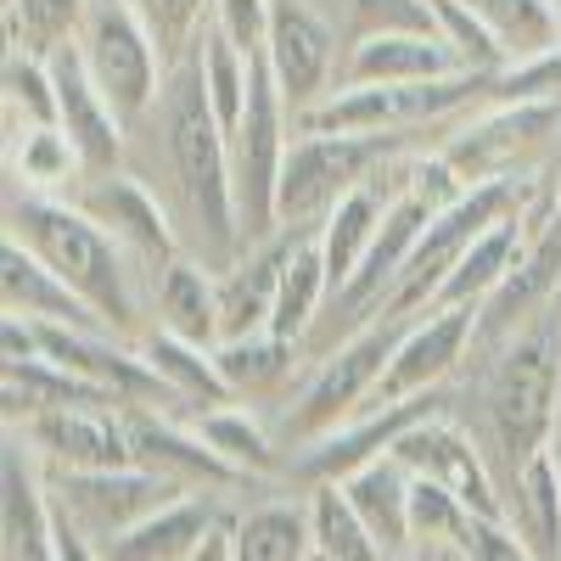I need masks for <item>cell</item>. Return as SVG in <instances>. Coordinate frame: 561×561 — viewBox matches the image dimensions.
<instances>
[{
	"label": "cell",
	"mask_w": 561,
	"mask_h": 561,
	"mask_svg": "<svg viewBox=\"0 0 561 561\" xmlns=\"http://www.w3.org/2000/svg\"><path fill=\"white\" fill-rule=\"evenodd\" d=\"M7 237H18L28 253H39L118 337L135 332V264L73 197H45V192L18 197L12 192Z\"/></svg>",
	"instance_id": "obj_2"
},
{
	"label": "cell",
	"mask_w": 561,
	"mask_h": 561,
	"mask_svg": "<svg viewBox=\"0 0 561 561\" xmlns=\"http://www.w3.org/2000/svg\"><path fill=\"white\" fill-rule=\"evenodd\" d=\"M96 0H7V45L34 57H57L62 45H79Z\"/></svg>",
	"instance_id": "obj_38"
},
{
	"label": "cell",
	"mask_w": 561,
	"mask_h": 561,
	"mask_svg": "<svg viewBox=\"0 0 561 561\" xmlns=\"http://www.w3.org/2000/svg\"><path fill=\"white\" fill-rule=\"evenodd\" d=\"M197 68H203V90H208L214 118L225 124V135H237V124L248 113V96H253V57L237 51V45L208 23V34L197 39Z\"/></svg>",
	"instance_id": "obj_40"
},
{
	"label": "cell",
	"mask_w": 561,
	"mask_h": 561,
	"mask_svg": "<svg viewBox=\"0 0 561 561\" xmlns=\"http://www.w3.org/2000/svg\"><path fill=\"white\" fill-rule=\"evenodd\" d=\"M561 415V298L517 325L505 343H494L489 370V433L505 466H517L556 438Z\"/></svg>",
	"instance_id": "obj_3"
},
{
	"label": "cell",
	"mask_w": 561,
	"mask_h": 561,
	"mask_svg": "<svg viewBox=\"0 0 561 561\" xmlns=\"http://www.w3.org/2000/svg\"><path fill=\"white\" fill-rule=\"evenodd\" d=\"M0 84H7V118L12 124L18 118L23 124H57V79H51V62H45V57L7 45Z\"/></svg>",
	"instance_id": "obj_43"
},
{
	"label": "cell",
	"mask_w": 561,
	"mask_h": 561,
	"mask_svg": "<svg viewBox=\"0 0 561 561\" xmlns=\"http://www.w3.org/2000/svg\"><path fill=\"white\" fill-rule=\"evenodd\" d=\"M129 415V438H135V460L140 466H152L158 478H169V483H185V489H230V483H248L237 466H225L208 444H203V433L192 427H174L169 415H158V410H124Z\"/></svg>",
	"instance_id": "obj_22"
},
{
	"label": "cell",
	"mask_w": 561,
	"mask_h": 561,
	"mask_svg": "<svg viewBox=\"0 0 561 561\" xmlns=\"http://www.w3.org/2000/svg\"><path fill=\"white\" fill-rule=\"evenodd\" d=\"M561 140V96L550 102H500L494 113L472 118V129H460L449 147L438 152L466 185H483L500 174H523L517 163L545 147V140Z\"/></svg>",
	"instance_id": "obj_12"
},
{
	"label": "cell",
	"mask_w": 561,
	"mask_h": 561,
	"mask_svg": "<svg viewBox=\"0 0 561 561\" xmlns=\"http://www.w3.org/2000/svg\"><path fill=\"white\" fill-rule=\"evenodd\" d=\"M34 460H45V472H107V466H140L129 415L118 404H68L45 410L23 427H12Z\"/></svg>",
	"instance_id": "obj_11"
},
{
	"label": "cell",
	"mask_w": 561,
	"mask_h": 561,
	"mask_svg": "<svg viewBox=\"0 0 561 561\" xmlns=\"http://www.w3.org/2000/svg\"><path fill=\"white\" fill-rule=\"evenodd\" d=\"M505 523L517 528V539L539 561H561V460H556V449L528 455L517 472H511Z\"/></svg>",
	"instance_id": "obj_27"
},
{
	"label": "cell",
	"mask_w": 561,
	"mask_h": 561,
	"mask_svg": "<svg viewBox=\"0 0 561 561\" xmlns=\"http://www.w3.org/2000/svg\"><path fill=\"white\" fill-rule=\"evenodd\" d=\"M455 556H460V561H539V556L517 539V528L500 523V517H472V523H466Z\"/></svg>",
	"instance_id": "obj_47"
},
{
	"label": "cell",
	"mask_w": 561,
	"mask_h": 561,
	"mask_svg": "<svg viewBox=\"0 0 561 561\" xmlns=\"http://www.w3.org/2000/svg\"><path fill=\"white\" fill-rule=\"evenodd\" d=\"M7 158H12V174L23 180V192L57 197L62 185L84 180V158H79V147L68 140L62 124H23V129H12Z\"/></svg>",
	"instance_id": "obj_34"
},
{
	"label": "cell",
	"mask_w": 561,
	"mask_h": 561,
	"mask_svg": "<svg viewBox=\"0 0 561 561\" xmlns=\"http://www.w3.org/2000/svg\"><path fill=\"white\" fill-rule=\"evenodd\" d=\"M270 73L280 84L293 113L314 107L332 96V73H337V34L314 7L304 0H275V23H270Z\"/></svg>",
	"instance_id": "obj_16"
},
{
	"label": "cell",
	"mask_w": 561,
	"mask_h": 561,
	"mask_svg": "<svg viewBox=\"0 0 561 561\" xmlns=\"http://www.w3.org/2000/svg\"><path fill=\"white\" fill-rule=\"evenodd\" d=\"M287 253H293V230L248 248L242 264H230L219 275V325L225 337H253V332H270L275 320V293H280V270H287ZM219 337V343H225Z\"/></svg>",
	"instance_id": "obj_24"
},
{
	"label": "cell",
	"mask_w": 561,
	"mask_h": 561,
	"mask_svg": "<svg viewBox=\"0 0 561 561\" xmlns=\"http://www.w3.org/2000/svg\"><path fill=\"white\" fill-rule=\"evenodd\" d=\"M45 494L96 545H113L118 534H129L135 523H147L152 511L192 489L158 478L152 466H107V472H45Z\"/></svg>",
	"instance_id": "obj_9"
},
{
	"label": "cell",
	"mask_w": 561,
	"mask_h": 561,
	"mask_svg": "<svg viewBox=\"0 0 561 561\" xmlns=\"http://www.w3.org/2000/svg\"><path fill=\"white\" fill-rule=\"evenodd\" d=\"M158 113H163V147H169L185 219L203 237V264L225 275L230 264L248 259V237H242V208H237V158H230L225 124L208 107L197 51L180 68H169V90Z\"/></svg>",
	"instance_id": "obj_1"
},
{
	"label": "cell",
	"mask_w": 561,
	"mask_h": 561,
	"mask_svg": "<svg viewBox=\"0 0 561 561\" xmlns=\"http://www.w3.org/2000/svg\"><path fill=\"white\" fill-rule=\"evenodd\" d=\"M270 23H275V0H214V28L248 57L270 51Z\"/></svg>",
	"instance_id": "obj_46"
},
{
	"label": "cell",
	"mask_w": 561,
	"mask_h": 561,
	"mask_svg": "<svg viewBox=\"0 0 561 561\" xmlns=\"http://www.w3.org/2000/svg\"><path fill=\"white\" fill-rule=\"evenodd\" d=\"M561 298V208L545 214L528 230L523 259L511 264V275L500 280V293L478 309V343H505L517 325H528L539 309H550Z\"/></svg>",
	"instance_id": "obj_18"
},
{
	"label": "cell",
	"mask_w": 561,
	"mask_h": 561,
	"mask_svg": "<svg viewBox=\"0 0 561 561\" xmlns=\"http://www.w3.org/2000/svg\"><path fill=\"white\" fill-rule=\"evenodd\" d=\"M466 348H478V309H427L404 325V337L382 370L377 399H410L433 393L449 370L466 359Z\"/></svg>",
	"instance_id": "obj_17"
},
{
	"label": "cell",
	"mask_w": 561,
	"mask_h": 561,
	"mask_svg": "<svg viewBox=\"0 0 561 561\" xmlns=\"http://www.w3.org/2000/svg\"><path fill=\"white\" fill-rule=\"evenodd\" d=\"M152 309H158V332L185 337L197 348H219L225 325H219V275L203 259H174L152 280Z\"/></svg>",
	"instance_id": "obj_25"
},
{
	"label": "cell",
	"mask_w": 561,
	"mask_h": 561,
	"mask_svg": "<svg viewBox=\"0 0 561 561\" xmlns=\"http://www.w3.org/2000/svg\"><path fill=\"white\" fill-rule=\"evenodd\" d=\"M73 203L129 253L135 270H152V280L180 259V237H174L163 203H158L135 174H124V169H118V174H90V185H84Z\"/></svg>",
	"instance_id": "obj_14"
},
{
	"label": "cell",
	"mask_w": 561,
	"mask_h": 561,
	"mask_svg": "<svg viewBox=\"0 0 561 561\" xmlns=\"http://www.w3.org/2000/svg\"><path fill=\"white\" fill-rule=\"evenodd\" d=\"M404 325H410V320H399V314L365 320L359 332L314 370L309 388L298 393V404L287 410V438H293L298 449L314 444V438H325L337 421H348L354 410H365L370 399H377L382 370H388V359H393V348H399V337H404Z\"/></svg>",
	"instance_id": "obj_8"
},
{
	"label": "cell",
	"mask_w": 561,
	"mask_h": 561,
	"mask_svg": "<svg viewBox=\"0 0 561 561\" xmlns=\"http://www.w3.org/2000/svg\"><path fill=\"white\" fill-rule=\"evenodd\" d=\"M51 550H57V561H107V550L90 539L62 505H51Z\"/></svg>",
	"instance_id": "obj_48"
},
{
	"label": "cell",
	"mask_w": 561,
	"mask_h": 561,
	"mask_svg": "<svg viewBox=\"0 0 561 561\" xmlns=\"http://www.w3.org/2000/svg\"><path fill=\"white\" fill-rule=\"evenodd\" d=\"M410 483H415V472L393 449L377 455V460H365L359 472L343 478V494L354 500V511L365 517V528L377 534V545L388 556H399V550L415 545V534H410Z\"/></svg>",
	"instance_id": "obj_28"
},
{
	"label": "cell",
	"mask_w": 561,
	"mask_h": 561,
	"mask_svg": "<svg viewBox=\"0 0 561 561\" xmlns=\"http://www.w3.org/2000/svg\"><path fill=\"white\" fill-rule=\"evenodd\" d=\"M230 528H237V517H219V528L185 556V561H237V545H230Z\"/></svg>",
	"instance_id": "obj_49"
},
{
	"label": "cell",
	"mask_w": 561,
	"mask_h": 561,
	"mask_svg": "<svg viewBox=\"0 0 561 561\" xmlns=\"http://www.w3.org/2000/svg\"><path fill=\"white\" fill-rule=\"evenodd\" d=\"M309 528H314V550L337 556V561H388V550L377 545V534L365 528V517L354 511V500L343 494V483H314V494H309Z\"/></svg>",
	"instance_id": "obj_41"
},
{
	"label": "cell",
	"mask_w": 561,
	"mask_h": 561,
	"mask_svg": "<svg viewBox=\"0 0 561 561\" xmlns=\"http://www.w3.org/2000/svg\"><path fill=\"white\" fill-rule=\"evenodd\" d=\"M0 304H7V314L51 320V325H79V332H113V325L90 309L68 287V280L45 264L39 253H28L18 237L0 242Z\"/></svg>",
	"instance_id": "obj_21"
},
{
	"label": "cell",
	"mask_w": 561,
	"mask_h": 561,
	"mask_svg": "<svg viewBox=\"0 0 561 561\" xmlns=\"http://www.w3.org/2000/svg\"><path fill=\"white\" fill-rule=\"evenodd\" d=\"M489 90H494V73H478V68L415 79V84H337L325 102L293 113V124L309 135H399L478 102Z\"/></svg>",
	"instance_id": "obj_4"
},
{
	"label": "cell",
	"mask_w": 561,
	"mask_h": 561,
	"mask_svg": "<svg viewBox=\"0 0 561 561\" xmlns=\"http://www.w3.org/2000/svg\"><path fill=\"white\" fill-rule=\"evenodd\" d=\"M135 18L147 23V34L158 39V51L169 68H180L185 57L197 51V39L214 23V0H129Z\"/></svg>",
	"instance_id": "obj_42"
},
{
	"label": "cell",
	"mask_w": 561,
	"mask_h": 561,
	"mask_svg": "<svg viewBox=\"0 0 561 561\" xmlns=\"http://www.w3.org/2000/svg\"><path fill=\"white\" fill-rule=\"evenodd\" d=\"M287 96L270 73V57H253V96L248 113L230 135V158H237V208H242V237L248 248L280 237V169H287L293 124Z\"/></svg>",
	"instance_id": "obj_6"
},
{
	"label": "cell",
	"mask_w": 561,
	"mask_h": 561,
	"mask_svg": "<svg viewBox=\"0 0 561 561\" xmlns=\"http://www.w3.org/2000/svg\"><path fill=\"white\" fill-rule=\"evenodd\" d=\"M79 57L124 124H140L152 107H163L169 62L129 0H96V12H90V23L79 34Z\"/></svg>",
	"instance_id": "obj_7"
},
{
	"label": "cell",
	"mask_w": 561,
	"mask_h": 561,
	"mask_svg": "<svg viewBox=\"0 0 561 561\" xmlns=\"http://www.w3.org/2000/svg\"><path fill=\"white\" fill-rule=\"evenodd\" d=\"M410 129L399 135H309L298 129L280 169V230H309L332 214L348 192L377 180L399 152Z\"/></svg>",
	"instance_id": "obj_5"
},
{
	"label": "cell",
	"mask_w": 561,
	"mask_h": 561,
	"mask_svg": "<svg viewBox=\"0 0 561 561\" xmlns=\"http://www.w3.org/2000/svg\"><path fill=\"white\" fill-rule=\"evenodd\" d=\"M444 73H460V57L444 45V34H365L348 39L337 84H415Z\"/></svg>",
	"instance_id": "obj_23"
},
{
	"label": "cell",
	"mask_w": 561,
	"mask_h": 561,
	"mask_svg": "<svg viewBox=\"0 0 561 561\" xmlns=\"http://www.w3.org/2000/svg\"><path fill=\"white\" fill-rule=\"evenodd\" d=\"M377 180H382V174H377ZM377 180H365L359 192H348L332 214L314 225L320 253H325V275H332V298L348 287V275L359 270V259L370 253V242H377V230H382V219H388L393 192H382Z\"/></svg>",
	"instance_id": "obj_31"
},
{
	"label": "cell",
	"mask_w": 561,
	"mask_h": 561,
	"mask_svg": "<svg viewBox=\"0 0 561 561\" xmlns=\"http://www.w3.org/2000/svg\"><path fill=\"white\" fill-rule=\"evenodd\" d=\"M460 7L500 34L511 62H534V57L561 51V18L550 0H460Z\"/></svg>",
	"instance_id": "obj_37"
},
{
	"label": "cell",
	"mask_w": 561,
	"mask_h": 561,
	"mask_svg": "<svg viewBox=\"0 0 561 561\" xmlns=\"http://www.w3.org/2000/svg\"><path fill=\"white\" fill-rule=\"evenodd\" d=\"M219 517L225 511L208 500V494H180V500H169L163 511H152L147 523H135L129 534H118L113 545H102L107 550V561H185L192 556L214 528H219Z\"/></svg>",
	"instance_id": "obj_26"
},
{
	"label": "cell",
	"mask_w": 561,
	"mask_h": 561,
	"mask_svg": "<svg viewBox=\"0 0 561 561\" xmlns=\"http://www.w3.org/2000/svg\"><path fill=\"white\" fill-rule=\"evenodd\" d=\"M393 455L410 466L415 478L444 483L466 511H478V517H500V523H505V500H500V489H494V478H489L483 449L472 444V433H466V427H455L444 410L427 415V421H415V427L393 444Z\"/></svg>",
	"instance_id": "obj_15"
},
{
	"label": "cell",
	"mask_w": 561,
	"mask_h": 561,
	"mask_svg": "<svg viewBox=\"0 0 561 561\" xmlns=\"http://www.w3.org/2000/svg\"><path fill=\"white\" fill-rule=\"evenodd\" d=\"M140 354L158 370V382L174 393V399H192L197 410H214V404H230V388L214 365V348H197L185 337H169V332H152L140 337Z\"/></svg>",
	"instance_id": "obj_36"
},
{
	"label": "cell",
	"mask_w": 561,
	"mask_h": 561,
	"mask_svg": "<svg viewBox=\"0 0 561 561\" xmlns=\"http://www.w3.org/2000/svg\"><path fill=\"white\" fill-rule=\"evenodd\" d=\"M472 517H478V511H466L444 483H433V478H415V483H410V534H415V545H444V550H455Z\"/></svg>",
	"instance_id": "obj_44"
},
{
	"label": "cell",
	"mask_w": 561,
	"mask_h": 561,
	"mask_svg": "<svg viewBox=\"0 0 561 561\" xmlns=\"http://www.w3.org/2000/svg\"><path fill=\"white\" fill-rule=\"evenodd\" d=\"M214 365L230 388V399H259V393H275L280 382L293 377L298 365V343L275 337V332H253V337H225L214 348Z\"/></svg>",
	"instance_id": "obj_35"
},
{
	"label": "cell",
	"mask_w": 561,
	"mask_h": 561,
	"mask_svg": "<svg viewBox=\"0 0 561 561\" xmlns=\"http://www.w3.org/2000/svg\"><path fill=\"white\" fill-rule=\"evenodd\" d=\"M0 561H57L51 494H45V478L34 472V455L18 433L0 455Z\"/></svg>",
	"instance_id": "obj_20"
},
{
	"label": "cell",
	"mask_w": 561,
	"mask_h": 561,
	"mask_svg": "<svg viewBox=\"0 0 561 561\" xmlns=\"http://www.w3.org/2000/svg\"><path fill=\"white\" fill-rule=\"evenodd\" d=\"M51 62V79H57V124L68 129V140L84 158V174H118V158H124V118L113 113V102L102 96V84L90 79L79 45H62Z\"/></svg>",
	"instance_id": "obj_19"
},
{
	"label": "cell",
	"mask_w": 561,
	"mask_h": 561,
	"mask_svg": "<svg viewBox=\"0 0 561 561\" xmlns=\"http://www.w3.org/2000/svg\"><path fill=\"white\" fill-rule=\"evenodd\" d=\"M0 399H7V427L45 415V410H68V404H118L96 382L73 377L57 359H0Z\"/></svg>",
	"instance_id": "obj_30"
},
{
	"label": "cell",
	"mask_w": 561,
	"mask_h": 561,
	"mask_svg": "<svg viewBox=\"0 0 561 561\" xmlns=\"http://www.w3.org/2000/svg\"><path fill=\"white\" fill-rule=\"evenodd\" d=\"M550 449H556V460H561V415H556V438H550Z\"/></svg>",
	"instance_id": "obj_50"
},
{
	"label": "cell",
	"mask_w": 561,
	"mask_h": 561,
	"mask_svg": "<svg viewBox=\"0 0 561 561\" xmlns=\"http://www.w3.org/2000/svg\"><path fill=\"white\" fill-rule=\"evenodd\" d=\"M433 219H438V203H433L427 192H415L410 174H404L399 192H393V203H388V219H382V230H377V242H370V253H365L359 270L348 275V287L332 298L337 314H348V320H359V325L377 320L382 304H388L393 287H399V275H404L415 242L427 237Z\"/></svg>",
	"instance_id": "obj_13"
},
{
	"label": "cell",
	"mask_w": 561,
	"mask_h": 561,
	"mask_svg": "<svg viewBox=\"0 0 561 561\" xmlns=\"http://www.w3.org/2000/svg\"><path fill=\"white\" fill-rule=\"evenodd\" d=\"M325 298H332V275H325V253H320L314 225L309 230H293V253H287V270H280V293H275L270 332L298 343L309 325H314V314L325 309Z\"/></svg>",
	"instance_id": "obj_32"
},
{
	"label": "cell",
	"mask_w": 561,
	"mask_h": 561,
	"mask_svg": "<svg viewBox=\"0 0 561 561\" xmlns=\"http://www.w3.org/2000/svg\"><path fill=\"white\" fill-rule=\"evenodd\" d=\"M230 545H237V561H304L314 550L309 505H293V500L253 505L230 528Z\"/></svg>",
	"instance_id": "obj_33"
},
{
	"label": "cell",
	"mask_w": 561,
	"mask_h": 561,
	"mask_svg": "<svg viewBox=\"0 0 561 561\" xmlns=\"http://www.w3.org/2000/svg\"><path fill=\"white\" fill-rule=\"evenodd\" d=\"M197 433H203V444H208L225 466H237L242 478H270L275 466H280L270 433L259 427V415H253L248 404H214V410H203V415H197Z\"/></svg>",
	"instance_id": "obj_39"
},
{
	"label": "cell",
	"mask_w": 561,
	"mask_h": 561,
	"mask_svg": "<svg viewBox=\"0 0 561 561\" xmlns=\"http://www.w3.org/2000/svg\"><path fill=\"white\" fill-rule=\"evenodd\" d=\"M528 230H534V208L500 219L494 230H483V237L472 242V253H466V259L455 264V275L444 280V293H438L433 309H483V304L500 293V280L511 275V264L523 259Z\"/></svg>",
	"instance_id": "obj_29"
},
{
	"label": "cell",
	"mask_w": 561,
	"mask_h": 561,
	"mask_svg": "<svg viewBox=\"0 0 561 561\" xmlns=\"http://www.w3.org/2000/svg\"><path fill=\"white\" fill-rule=\"evenodd\" d=\"M304 561H337V556H325V550H309V556H304Z\"/></svg>",
	"instance_id": "obj_51"
},
{
	"label": "cell",
	"mask_w": 561,
	"mask_h": 561,
	"mask_svg": "<svg viewBox=\"0 0 561 561\" xmlns=\"http://www.w3.org/2000/svg\"><path fill=\"white\" fill-rule=\"evenodd\" d=\"M365 34H438L433 0H354V39Z\"/></svg>",
	"instance_id": "obj_45"
},
{
	"label": "cell",
	"mask_w": 561,
	"mask_h": 561,
	"mask_svg": "<svg viewBox=\"0 0 561 561\" xmlns=\"http://www.w3.org/2000/svg\"><path fill=\"white\" fill-rule=\"evenodd\" d=\"M444 410V388L433 393H410V399H370L365 410H354L348 421H337L325 438L304 444L298 460H293V472L309 478V483H343L348 472H359L365 460H377L388 455L415 421H427Z\"/></svg>",
	"instance_id": "obj_10"
}]
</instances>
